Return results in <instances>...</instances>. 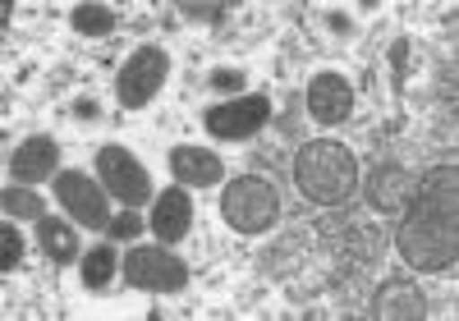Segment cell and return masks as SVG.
<instances>
[{"instance_id":"cell-10","label":"cell","mask_w":459,"mask_h":321,"mask_svg":"<svg viewBox=\"0 0 459 321\" xmlns=\"http://www.w3.org/2000/svg\"><path fill=\"white\" fill-rule=\"evenodd\" d=\"M10 175L14 184H47L60 175V143L51 134H32L10 152Z\"/></svg>"},{"instance_id":"cell-4","label":"cell","mask_w":459,"mask_h":321,"mask_svg":"<svg viewBox=\"0 0 459 321\" xmlns=\"http://www.w3.org/2000/svg\"><path fill=\"white\" fill-rule=\"evenodd\" d=\"M170 78V51L166 47H138L125 65H120V78H115V97H120L125 110H143L147 101H157V92L166 88Z\"/></svg>"},{"instance_id":"cell-12","label":"cell","mask_w":459,"mask_h":321,"mask_svg":"<svg viewBox=\"0 0 459 321\" xmlns=\"http://www.w3.org/2000/svg\"><path fill=\"white\" fill-rule=\"evenodd\" d=\"M372 312L381 321H418V317H428V294L413 285V275H391L377 285Z\"/></svg>"},{"instance_id":"cell-7","label":"cell","mask_w":459,"mask_h":321,"mask_svg":"<svg viewBox=\"0 0 459 321\" xmlns=\"http://www.w3.org/2000/svg\"><path fill=\"white\" fill-rule=\"evenodd\" d=\"M97 175H101V184H106V193L110 197H120L125 207H143V203H152V179H147V170H143V160L129 152V147H120V143H110V147H101L97 152Z\"/></svg>"},{"instance_id":"cell-15","label":"cell","mask_w":459,"mask_h":321,"mask_svg":"<svg viewBox=\"0 0 459 321\" xmlns=\"http://www.w3.org/2000/svg\"><path fill=\"white\" fill-rule=\"evenodd\" d=\"M0 207H5L10 221H42L47 216V197H37L28 184H5V193H0Z\"/></svg>"},{"instance_id":"cell-9","label":"cell","mask_w":459,"mask_h":321,"mask_svg":"<svg viewBox=\"0 0 459 321\" xmlns=\"http://www.w3.org/2000/svg\"><path fill=\"white\" fill-rule=\"evenodd\" d=\"M147 225H152V234H157V244H179V239H188V230H194V197H188V188L184 184L161 188L157 197H152Z\"/></svg>"},{"instance_id":"cell-11","label":"cell","mask_w":459,"mask_h":321,"mask_svg":"<svg viewBox=\"0 0 459 321\" xmlns=\"http://www.w3.org/2000/svg\"><path fill=\"white\" fill-rule=\"evenodd\" d=\"M308 115L317 125H344L354 115V83L344 74H317L308 83Z\"/></svg>"},{"instance_id":"cell-13","label":"cell","mask_w":459,"mask_h":321,"mask_svg":"<svg viewBox=\"0 0 459 321\" xmlns=\"http://www.w3.org/2000/svg\"><path fill=\"white\" fill-rule=\"evenodd\" d=\"M170 175L184 188H212L225 175V160L216 152H207V147H175L170 152Z\"/></svg>"},{"instance_id":"cell-23","label":"cell","mask_w":459,"mask_h":321,"mask_svg":"<svg viewBox=\"0 0 459 321\" xmlns=\"http://www.w3.org/2000/svg\"><path fill=\"white\" fill-rule=\"evenodd\" d=\"M69 110H74V119H97V115H101V106H97L92 97H79Z\"/></svg>"},{"instance_id":"cell-17","label":"cell","mask_w":459,"mask_h":321,"mask_svg":"<svg viewBox=\"0 0 459 321\" xmlns=\"http://www.w3.org/2000/svg\"><path fill=\"white\" fill-rule=\"evenodd\" d=\"M69 23H74V32H83V37H106L115 28V10L110 5H74Z\"/></svg>"},{"instance_id":"cell-3","label":"cell","mask_w":459,"mask_h":321,"mask_svg":"<svg viewBox=\"0 0 459 321\" xmlns=\"http://www.w3.org/2000/svg\"><path fill=\"white\" fill-rule=\"evenodd\" d=\"M221 216L235 234H266L281 221V193L262 175H239L221 193Z\"/></svg>"},{"instance_id":"cell-21","label":"cell","mask_w":459,"mask_h":321,"mask_svg":"<svg viewBox=\"0 0 459 321\" xmlns=\"http://www.w3.org/2000/svg\"><path fill=\"white\" fill-rule=\"evenodd\" d=\"M212 88L230 97V92H239V88H248V74H244V69H216V74H212Z\"/></svg>"},{"instance_id":"cell-19","label":"cell","mask_w":459,"mask_h":321,"mask_svg":"<svg viewBox=\"0 0 459 321\" xmlns=\"http://www.w3.org/2000/svg\"><path fill=\"white\" fill-rule=\"evenodd\" d=\"M19 262H23V234L5 216V225H0V271H19Z\"/></svg>"},{"instance_id":"cell-16","label":"cell","mask_w":459,"mask_h":321,"mask_svg":"<svg viewBox=\"0 0 459 321\" xmlns=\"http://www.w3.org/2000/svg\"><path fill=\"white\" fill-rule=\"evenodd\" d=\"M115 271H120V257H115V248H110V244H97L92 253H83L79 280H83V290H106Z\"/></svg>"},{"instance_id":"cell-8","label":"cell","mask_w":459,"mask_h":321,"mask_svg":"<svg viewBox=\"0 0 459 321\" xmlns=\"http://www.w3.org/2000/svg\"><path fill=\"white\" fill-rule=\"evenodd\" d=\"M266 119H272V101H266L262 92H253V97H230V101L212 106L203 115V125L221 143H244V138H253L266 125Z\"/></svg>"},{"instance_id":"cell-6","label":"cell","mask_w":459,"mask_h":321,"mask_svg":"<svg viewBox=\"0 0 459 321\" xmlns=\"http://www.w3.org/2000/svg\"><path fill=\"white\" fill-rule=\"evenodd\" d=\"M125 280L134 290H152V294H175L188 285V262H179L170 248L161 244H134L120 262Z\"/></svg>"},{"instance_id":"cell-24","label":"cell","mask_w":459,"mask_h":321,"mask_svg":"<svg viewBox=\"0 0 459 321\" xmlns=\"http://www.w3.org/2000/svg\"><path fill=\"white\" fill-rule=\"evenodd\" d=\"M326 23H331V32H340V37H350V32H354V23L344 19V14H326Z\"/></svg>"},{"instance_id":"cell-20","label":"cell","mask_w":459,"mask_h":321,"mask_svg":"<svg viewBox=\"0 0 459 321\" xmlns=\"http://www.w3.org/2000/svg\"><path fill=\"white\" fill-rule=\"evenodd\" d=\"M138 234H143V221H138L134 207H125L120 216L110 221V239H125V244H129V239H138Z\"/></svg>"},{"instance_id":"cell-2","label":"cell","mask_w":459,"mask_h":321,"mask_svg":"<svg viewBox=\"0 0 459 321\" xmlns=\"http://www.w3.org/2000/svg\"><path fill=\"white\" fill-rule=\"evenodd\" d=\"M294 184L308 203L335 207L359 188V160L344 143H331V138L303 143L299 156H294Z\"/></svg>"},{"instance_id":"cell-5","label":"cell","mask_w":459,"mask_h":321,"mask_svg":"<svg viewBox=\"0 0 459 321\" xmlns=\"http://www.w3.org/2000/svg\"><path fill=\"white\" fill-rule=\"evenodd\" d=\"M51 193H56V203L69 212L74 225H83V230H110V193L101 179L83 175V170H60L51 179Z\"/></svg>"},{"instance_id":"cell-1","label":"cell","mask_w":459,"mask_h":321,"mask_svg":"<svg viewBox=\"0 0 459 321\" xmlns=\"http://www.w3.org/2000/svg\"><path fill=\"white\" fill-rule=\"evenodd\" d=\"M395 248L413 271H455L459 262V170L437 166L404 197V216L395 230Z\"/></svg>"},{"instance_id":"cell-22","label":"cell","mask_w":459,"mask_h":321,"mask_svg":"<svg viewBox=\"0 0 459 321\" xmlns=\"http://www.w3.org/2000/svg\"><path fill=\"white\" fill-rule=\"evenodd\" d=\"M409 51H413L409 37H400V42L391 47V60H395V83H404V74H409Z\"/></svg>"},{"instance_id":"cell-18","label":"cell","mask_w":459,"mask_h":321,"mask_svg":"<svg viewBox=\"0 0 459 321\" xmlns=\"http://www.w3.org/2000/svg\"><path fill=\"white\" fill-rule=\"evenodd\" d=\"M179 14L188 23H221L230 14V5L225 0H179Z\"/></svg>"},{"instance_id":"cell-14","label":"cell","mask_w":459,"mask_h":321,"mask_svg":"<svg viewBox=\"0 0 459 321\" xmlns=\"http://www.w3.org/2000/svg\"><path fill=\"white\" fill-rule=\"evenodd\" d=\"M37 244H42V253L56 266L79 262V234H74V225L60 221V216H42V221H37Z\"/></svg>"}]
</instances>
